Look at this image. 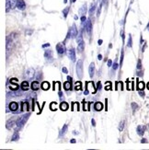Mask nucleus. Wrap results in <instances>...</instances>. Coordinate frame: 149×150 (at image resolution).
Masks as SVG:
<instances>
[{
	"label": "nucleus",
	"mask_w": 149,
	"mask_h": 150,
	"mask_svg": "<svg viewBox=\"0 0 149 150\" xmlns=\"http://www.w3.org/2000/svg\"><path fill=\"white\" fill-rule=\"evenodd\" d=\"M127 46L130 47V48H132V46H133V41H132V36L131 35L129 36V38H128V44H127Z\"/></svg>",
	"instance_id": "obj_32"
},
{
	"label": "nucleus",
	"mask_w": 149,
	"mask_h": 150,
	"mask_svg": "<svg viewBox=\"0 0 149 150\" xmlns=\"http://www.w3.org/2000/svg\"><path fill=\"white\" fill-rule=\"evenodd\" d=\"M70 143H72V144H76V140L75 139H72L70 141Z\"/></svg>",
	"instance_id": "obj_50"
},
{
	"label": "nucleus",
	"mask_w": 149,
	"mask_h": 150,
	"mask_svg": "<svg viewBox=\"0 0 149 150\" xmlns=\"http://www.w3.org/2000/svg\"><path fill=\"white\" fill-rule=\"evenodd\" d=\"M86 21H87L86 17H85V16H82V17H81V22H82V23H85Z\"/></svg>",
	"instance_id": "obj_43"
},
{
	"label": "nucleus",
	"mask_w": 149,
	"mask_h": 150,
	"mask_svg": "<svg viewBox=\"0 0 149 150\" xmlns=\"http://www.w3.org/2000/svg\"><path fill=\"white\" fill-rule=\"evenodd\" d=\"M15 125H16L15 120H14V119H10V120H8V122H6V129L10 130V129H12L13 127H14Z\"/></svg>",
	"instance_id": "obj_16"
},
{
	"label": "nucleus",
	"mask_w": 149,
	"mask_h": 150,
	"mask_svg": "<svg viewBox=\"0 0 149 150\" xmlns=\"http://www.w3.org/2000/svg\"><path fill=\"white\" fill-rule=\"evenodd\" d=\"M67 79H68V81H70V82H72V77H71V76H67Z\"/></svg>",
	"instance_id": "obj_49"
},
{
	"label": "nucleus",
	"mask_w": 149,
	"mask_h": 150,
	"mask_svg": "<svg viewBox=\"0 0 149 150\" xmlns=\"http://www.w3.org/2000/svg\"><path fill=\"white\" fill-rule=\"evenodd\" d=\"M18 79L17 78H11L10 79V83H11V87H10V89L13 90V91H17L18 88Z\"/></svg>",
	"instance_id": "obj_10"
},
{
	"label": "nucleus",
	"mask_w": 149,
	"mask_h": 150,
	"mask_svg": "<svg viewBox=\"0 0 149 150\" xmlns=\"http://www.w3.org/2000/svg\"><path fill=\"white\" fill-rule=\"evenodd\" d=\"M137 69H138V70H141V69H142V62H141L140 59H139L138 62H137Z\"/></svg>",
	"instance_id": "obj_40"
},
{
	"label": "nucleus",
	"mask_w": 149,
	"mask_h": 150,
	"mask_svg": "<svg viewBox=\"0 0 149 150\" xmlns=\"http://www.w3.org/2000/svg\"><path fill=\"white\" fill-rule=\"evenodd\" d=\"M146 127L145 125H138L137 128H136V131H137V134L140 135V136H143L144 134H145V131Z\"/></svg>",
	"instance_id": "obj_15"
},
{
	"label": "nucleus",
	"mask_w": 149,
	"mask_h": 150,
	"mask_svg": "<svg viewBox=\"0 0 149 150\" xmlns=\"http://www.w3.org/2000/svg\"><path fill=\"white\" fill-rule=\"evenodd\" d=\"M139 94H140V96L142 97V98H144L145 97V92H144V91H142V90H139Z\"/></svg>",
	"instance_id": "obj_44"
},
{
	"label": "nucleus",
	"mask_w": 149,
	"mask_h": 150,
	"mask_svg": "<svg viewBox=\"0 0 149 150\" xmlns=\"http://www.w3.org/2000/svg\"><path fill=\"white\" fill-rule=\"evenodd\" d=\"M17 2L18 0H6V11L9 12L15 6H17Z\"/></svg>",
	"instance_id": "obj_4"
},
{
	"label": "nucleus",
	"mask_w": 149,
	"mask_h": 150,
	"mask_svg": "<svg viewBox=\"0 0 149 150\" xmlns=\"http://www.w3.org/2000/svg\"><path fill=\"white\" fill-rule=\"evenodd\" d=\"M69 33H70V35H71V38H76L77 35H78V31H77V29H76V24H73V26L72 27L70 28V30H69Z\"/></svg>",
	"instance_id": "obj_7"
},
{
	"label": "nucleus",
	"mask_w": 149,
	"mask_h": 150,
	"mask_svg": "<svg viewBox=\"0 0 149 150\" xmlns=\"http://www.w3.org/2000/svg\"><path fill=\"white\" fill-rule=\"evenodd\" d=\"M64 88L66 90H69L72 88V82H70V81H66V82H64Z\"/></svg>",
	"instance_id": "obj_24"
},
{
	"label": "nucleus",
	"mask_w": 149,
	"mask_h": 150,
	"mask_svg": "<svg viewBox=\"0 0 149 150\" xmlns=\"http://www.w3.org/2000/svg\"><path fill=\"white\" fill-rule=\"evenodd\" d=\"M17 8L19 10H24L26 8V3L24 2V0H18V2H17Z\"/></svg>",
	"instance_id": "obj_13"
},
{
	"label": "nucleus",
	"mask_w": 149,
	"mask_h": 150,
	"mask_svg": "<svg viewBox=\"0 0 149 150\" xmlns=\"http://www.w3.org/2000/svg\"><path fill=\"white\" fill-rule=\"evenodd\" d=\"M91 123H92V125H93L94 127L96 126V122H95V120H94V119H92V120H91Z\"/></svg>",
	"instance_id": "obj_47"
},
{
	"label": "nucleus",
	"mask_w": 149,
	"mask_h": 150,
	"mask_svg": "<svg viewBox=\"0 0 149 150\" xmlns=\"http://www.w3.org/2000/svg\"><path fill=\"white\" fill-rule=\"evenodd\" d=\"M94 108H95L96 110H98V112H100V110H101L103 109V104H102L101 102H96Z\"/></svg>",
	"instance_id": "obj_25"
},
{
	"label": "nucleus",
	"mask_w": 149,
	"mask_h": 150,
	"mask_svg": "<svg viewBox=\"0 0 149 150\" xmlns=\"http://www.w3.org/2000/svg\"><path fill=\"white\" fill-rule=\"evenodd\" d=\"M24 110H29L28 101H22V103H21V112H24Z\"/></svg>",
	"instance_id": "obj_22"
},
{
	"label": "nucleus",
	"mask_w": 149,
	"mask_h": 150,
	"mask_svg": "<svg viewBox=\"0 0 149 150\" xmlns=\"http://www.w3.org/2000/svg\"><path fill=\"white\" fill-rule=\"evenodd\" d=\"M98 59H99V60H102V55H101V54H99V55H98Z\"/></svg>",
	"instance_id": "obj_48"
},
{
	"label": "nucleus",
	"mask_w": 149,
	"mask_h": 150,
	"mask_svg": "<svg viewBox=\"0 0 149 150\" xmlns=\"http://www.w3.org/2000/svg\"><path fill=\"white\" fill-rule=\"evenodd\" d=\"M76 42H77V50H78L80 53H82L84 51V48H85V42H84V40H83L82 32H79V34L77 35Z\"/></svg>",
	"instance_id": "obj_2"
},
{
	"label": "nucleus",
	"mask_w": 149,
	"mask_h": 150,
	"mask_svg": "<svg viewBox=\"0 0 149 150\" xmlns=\"http://www.w3.org/2000/svg\"><path fill=\"white\" fill-rule=\"evenodd\" d=\"M97 89L98 90L101 89V83L100 82H98V84H97Z\"/></svg>",
	"instance_id": "obj_41"
},
{
	"label": "nucleus",
	"mask_w": 149,
	"mask_h": 150,
	"mask_svg": "<svg viewBox=\"0 0 149 150\" xmlns=\"http://www.w3.org/2000/svg\"><path fill=\"white\" fill-rule=\"evenodd\" d=\"M70 1H71V2H75V1H76V0H70Z\"/></svg>",
	"instance_id": "obj_54"
},
{
	"label": "nucleus",
	"mask_w": 149,
	"mask_h": 150,
	"mask_svg": "<svg viewBox=\"0 0 149 150\" xmlns=\"http://www.w3.org/2000/svg\"><path fill=\"white\" fill-rule=\"evenodd\" d=\"M88 72H89V76L92 78L94 76V73H95V64L94 63L90 64L89 68H88Z\"/></svg>",
	"instance_id": "obj_17"
},
{
	"label": "nucleus",
	"mask_w": 149,
	"mask_h": 150,
	"mask_svg": "<svg viewBox=\"0 0 149 150\" xmlns=\"http://www.w3.org/2000/svg\"><path fill=\"white\" fill-rule=\"evenodd\" d=\"M67 129H68V125H64V127H63V128H62V130H61V132H60V136H61V137L66 134Z\"/></svg>",
	"instance_id": "obj_26"
},
{
	"label": "nucleus",
	"mask_w": 149,
	"mask_h": 150,
	"mask_svg": "<svg viewBox=\"0 0 149 150\" xmlns=\"http://www.w3.org/2000/svg\"><path fill=\"white\" fill-rule=\"evenodd\" d=\"M49 88H50V84H49V82H47V81L42 82V88L43 90H48Z\"/></svg>",
	"instance_id": "obj_28"
},
{
	"label": "nucleus",
	"mask_w": 149,
	"mask_h": 150,
	"mask_svg": "<svg viewBox=\"0 0 149 150\" xmlns=\"http://www.w3.org/2000/svg\"><path fill=\"white\" fill-rule=\"evenodd\" d=\"M124 125H125V121H121L119 125V131L122 132V130L124 129Z\"/></svg>",
	"instance_id": "obj_30"
},
{
	"label": "nucleus",
	"mask_w": 149,
	"mask_h": 150,
	"mask_svg": "<svg viewBox=\"0 0 149 150\" xmlns=\"http://www.w3.org/2000/svg\"><path fill=\"white\" fill-rule=\"evenodd\" d=\"M131 106H132V109H133V112H135L137 109H138V105L135 102H132V104H131Z\"/></svg>",
	"instance_id": "obj_35"
},
{
	"label": "nucleus",
	"mask_w": 149,
	"mask_h": 150,
	"mask_svg": "<svg viewBox=\"0 0 149 150\" xmlns=\"http://www.w3.org/2000/svg\"><path fill=\"white\" fill-rule=\"evenodd\" d=\"M137 88L138 90H143L145 88V83L143 81H140L137 85Z\"/></svg>",
	"instance_id": "obj_29"
},
{
	"label": "nucleus",
	"mask_w": 149,
	"mask_h": 150,
	"mask_svg": "<svg viewBox=\"0 0 149 150\" xmlns=\"http://www.w3.org/2000/svg\"><path fill=\"white\" fill-rule=\"evenodd\" d=\"M147 88H148V89H149V82H148V83H147Z\"/></svg>",
	"instance_id": "obj_53"
},
{
	"label": "nucleus",
	"mask_w": 149,
	"mask_h": 150,
	"mask_svg": "<svg viewBox=\"0 0 149 150\" xmlns=\"http://www.w3.org/2000/svg\"><path fill=\"white\" fill-rule=\"evenodd\" d=\"M78 109H79L78 104H77V103H74L73 104V110H78Z\"/></svg>",
	"instance_id": "obj_37"
},
{
	"label": "nucleus",
	"mask_w": 149,
	"mask_h": 150,
	"mask_svg": "<svg viewBox=\"0 0 149 150\" xmlns=\"http://www.w3.org/2000/svg\"><path fill=\"white\" fill-rule=\"evenodd\" d=\"M12 45H13V40H12V34H10L9 36L6 37V51L9 52L10 49L12 48Z\"/></svg>",
	"instance_id": "obj_8"
},
{
	"label": "nucleus",
	"mask_w": 149,
	"mask_h": 150,
	"mask_svg": "<svg viewBox=\"0 0 149 150\" xmlns=\"http://www.w3.org/2000/svg\"><path fill=\"white\" fill-rule=\"evenodd\" d=\"M96 8H97V3L96 2H92L91 4V6H90V9H89V14L92 15L94 11L96 10Z\"/></svg>",
	"instance_id": "obj_27"
},
{
	"label": "nucleus",
	"mask_w": 149,
	"mask_h": 150,
	"mask_svg": "<svg viewBox=\"0 0 149 150\" xmlns=\"http://www.w3.org/2000/svg\"><path fill=\"white\" fill-rule=\"evenodd\" d=\"M20 88H21V89L23 90V91H27L28 89H29V88H30V86H29V83H28V80L27 81H23L22 83H21V85H20Z\"/></svg>",
	"instance_id": "obj_20"
},
{
	"label": "nucleus",
	"mask_w": 149,
	"mask_h": 150,
	"mask_svg": "<svg viewBox=\"0 0 149 150\" xmlns=\"http://www.w3.org/2000/svg\"><path fill=\"white\" fill-rule=\"evenodd\" d=\"M46 47H50V43H46L42 45V48H46Z\"/></svg>",
	"instance_id": "obj_46"
},
{
	"label": "nucleus",
	"mask_w": 149,
	"mask_h": 150,
	"mask_svg": "<svg viewBox=\"0 0 149 150\" xmlns=\"http://www.w3.org/2000/svg\"><path fill=\"white\" fill-rule=\"evenodd\" d=\"M50 108L52 110H57V103L56 102H52L51 105H50Z\"/></svg>",
	"instance_id": "obj_31"
},
{
	"label": "nucleus",
	"mask_w": 149,
	"mask_h": 150,
	"mask_svg": "<svg viewBox=\"0 0 149 150\" xmlns=\"http://www.w3.org/2000/svg\"><path fill=\"white\" fill-rule=\"evenodd\" d=\"M122 62H124V50H122V52H121V67H122Z\"/></svg>",
	"instance_id": "obj_39"
},
{
	"label": "nucleus",
	"mask_w": 149,
	"mask_h": 150,
	"mask_svg": "<svg viewBox=\"0 0 149 150\" xmlns=\"http://www.w3.org/2000/svg\"><path fill=\"white\" fill-rule=\"evenodd\" d=\"M68 108H69V105H68V104H67L66 102L63 101V102L60 104V109H61L62 110H64V112H66V110H67Z\"/></svg>",
	"instance_id": "obj_23"
},
{
	"label": "nucleus",
	"mask_w": 149,
	"mask_h": 150,
	"mask_svg": "<svg viewBox=\"0 0 149 150\" xmlns=\"http://www.w3.org/2000/svg\"><path fill=\"white\" fill-rule=\"evenodd\" d=\"M56 51H57L58 54L63 55L64 53H66V46H64V44L58 43V44L56 45Z\"/></svg>",
	"instance_id": "obj_6"
},
{
	"label": "nucleus",
	"mask_w": 149,
	"mask_h": 150,
	"mask_svg": "<svg viewBox=\"0 0 149 150\" xmlns=\"http://www.w3.org/2000/svg\"><path fill=\"white\" fill-rule=\"evenodd\" d=\"M30 116V113L28 112V113L22 115L21 117H19V118L16 122V126H17V129L16 130H20V129H22L23 126L25 125V123L27 122V121L29 120Z\"/></svg>",
	"instance_id": "obj_1"
},
{
	"label": "nucleus",
	"mask_w": 149,
	"mask_h": 150,
	"mask_svg": "<svg viewBox=\"0 0 149 150\" xmlns=\"http://www.w3.org/2000/svg\"><path fill=\"white\" fill-rule=\"evenodd\" d=\"M68 11H69V8H66L64 10H63V15H64V18H66L67 17V14H68Z\"/></svg>",
	"instance_id": "obj_34"
},
{
	"label": "nucleus",
	"mask_w": 149,
	"mask_h": 150,
	"mask_svg": "<svg viewBox=\"0 0 149 150\" xmlns=\"http://www.w3.org/2000/svg\"><path fill=\"white\" fill-rule=\"evenodd\" d=\"M85 29L87 30V32L88 34H91V30H92V22L90 21V18H88V21H86L85 24Z\"/></svg>",
	"instance_id": "obj_11"
},
{
	"label": "nucleus",
	"mask_w": 149,
	"mask_h": 150,
	"mask_svg": "<svg viewBox=\"0 0 149 150\" xmlns=\"http://www.w3.org/2000/svg\"><path fill=\"white\" fill-rule=\"evenodd\" d=\"M141 143H143V144H144V143H147V141L145 139H143V140L141 141Z\"/></svg>",
	"instance_id": "obj_52"
},
{
	"label": "nucleus",
	"mask_w": 149,
	"mask_h": 150,
	"mask_svg": "<svg viewBox=\"0 0 149 150\" xmlns=\"http://www.w3.org/2000/svg\"><path fill=\"white\" fill-rule=\"evenodd\" d=\"M102 42H103L102 40H99V42H98L99 45H101V44H102Z\"/></svg>",
	"instance_id": "obj_51"
},
{
	"label": "nucleus",
	"mask_w": 149,
	"mask_h": 150,
	"mask_svg": "<svg viewBox=\"0 0 149 150\" xmlns=\"http://www.w3.org/2000/svg\"><path fill=\"white\" fill-rule=\"evenodd\" d=\"M105 89H106V90H111V89H112V83H111V82H106Z\"/></svg>",
	"instance_id": "obj_36"
},
{
	"label": "nucleus",
	"mask_w": 149,
	"mask_h": 150,
	"mask_svg": "<svg viewBox=\"0 0 149 150\" xmlns=\"http://www.w3.org/2000/svg\"><path fill=\"white\" fill-rule=\"evenodd\" d=\"M76 75L78 76L79 79L83 77V60L79 59L78 61L76 62Z\"/></svg>",
	"instance_id": "obj_3"
},
{
	"label": "nucleus",
	"mask_w": 149,
	"mask_h": 150,
	"mask_svg": "<svg viewBox=\"0 0 149 150\" xmlns=\"http://www.w3.org/2000/svg\"><path fill=\"white\" fill-rule=\"evenodd\" d=\"M8 108H9V110H11V112H17V110L18 109V104L17 102H15V101H12V102L9 103Z\"/></svg>",
	"instance_id": "obj_14"
},
{
	"label": "nucleus",
	"mask_w": 149,
	"mask_h": 150,
	"mask_svg": "<svg viewBox=\"0 0 149 150\" xmlns=\"http://www.w3.org/2000/svg\"><path fill=\"white\" fill-rule=\"evenodd\" d=\"M78 12H79V14H80L81 16H85L86 12H87V4H84V5L81 6V8H79Z\"/></svg>",
	"instance_id": "obj_19"
},
{
	"label": "nucleus",
	"mask_w": 149,
	"mask_h": 150,
	"mask_svg": "<svg viewBox=\"0 0 149 150\" xmlns=\"http://www.w3.org/2000/svg\"><path fill=\"white\" fill-rule=\"evenodd\" d=\"M81 82L78 81V82H76V87H75V89L76 90H81Z\"/></svg>",
	"instance_id": "obj_33"
},
{
	"label": "nucleus",
	"mask_w": 149,
	"mask_h": 150,
	"mask_svg": "<svg viewBox=\"0 0 149 150\" xmlns=\"http://www.w3.org/2000/svg\"><path fill=\"white\" fill-rule=\"evenodd\" d=\"M44 56L46 58L47 60L49 61H53V58H54V54H53V51L51 50H46L44 53Z\"/></svg>",
	"instance_id": "obj_12"
},
{
	"label": "nucleus",
	"mask_w": 149,
	"mask_h": 150,
	"mask_svg": "<svg viewBox=\"0 0 149 150\" xmlns=\"http://www.w3.org/2000/svg\"><path fill=\"white\" fill-rule=\"evenodd\" d=\"M67 55L72 62H76V51L74 48H70L67 52Z\"/></svg>",
	"instance_id": "obj_9"
},
{
	"label": "nucleus",
	"mask_w": 149,
	"mask_h": 150,
	"mask_svg": "<svg viewBox=\"0 0 149 150\" xmlns=\"http://www.w3.org/2000/svg\"><path fill=\"white\" fill-rule=\"evenodd\" d=\"M62 71H63V73H64V74H67V73H68V70H67L66 67H63V68H62Z\"/></svg>",
	"instance_id": "obj_42"
},
{
	"label": "nucleus",
	"mask_w": 149,
	"mask_h": 150,
	"mask_svg": "<svg viewBox=\"0 0 149 150\" xmlns=\"http://www.w3.org/2000/svg\"><path fill=\"white\" fill-rule=\"evenodd\" d=\"M35 70L33 68H28L27 70L25 71V74H24V76L26 79L28 80H32L35 76Z\"/></svg>",
	"instance_id": "obj_5"
},
{
	"label": "nucleus",
	"mask_w": 149,
	"mask_h": 150,
	"mask_svg": "<svg viewBox=\"0 0 149 150\" xmlns=\"http://www.w3.org/2000/svg\"><path fill=\"white\" fill-rule=\"evenodd\" d=\"M108 67H112V60H108Z\"/></svg>",
	"instance_id": "obj_45"
},
{
	"label": "nucleus",
	"mask_w": 149,
	"mask_h": 150,
	"mask_svg": "<svg viewBox=\"0 0 149 150\" xmlns=\"http://www.w3.org/2000/svg\"><path fill=\"white\" fill-rule=\"evenodd\" d=\"M118 67H119V64H117V63H114L113 64H112V70L113 71H116L118 69Z\"/></svg>",
	"instance_id": "obj_38"
},
{
	"label": "nucleus",
	"mask_w": 149,
	"mask_h": 150,
	"mask_svg": "<svg viewBox=\"0 0 149 150\" xmlns=\"http://www.w3.org/2000/svg\"><path fill=\"white\" fill-rule=\"evenodd\" d=\"M19 139V134H18V130H16L13 134L12 137H11V141H18Z\"/></svg>",
	"instance_id": "obj_21"
},
{
	"label": "nucleus",
	"mask_w": 149,
	"mask_h": 150,
	"mask_svg": "<svg viewBox=\"0 0 149 150\" xmlns=\"http://www.w3.org/2000/svg\"><path fill=\"white\" fill-rule=\"evenodd\" d=\"M30 88H31L32 90L37 91L39 88H41V85H40V83H39L38 81H33V82L31 83V85H30Z\"/></svg>",
	"instance_id": "obj_18"
}]
</instances>
